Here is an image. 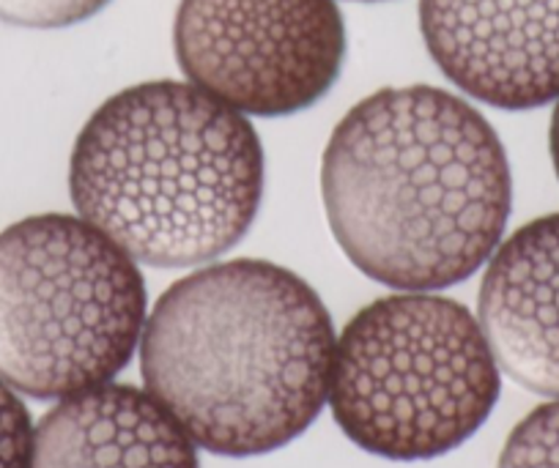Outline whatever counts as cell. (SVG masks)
I'll use <instances>...</instances> for the list:
<instances>
[{
	"mask_svg": "<svg viewBox=\"0 0 559 468\" xmlns=\"http://www.w3.org/2000/svg\"><path fill=\"white\" fill-rule=\"evenodd\" d=\"M321 201L348 261L395 290H442L499 247L513 203L504 145L461 96L384 88L343 116Z\"/></svg>",
	"mask_w": 559,
	"mask_h": 468,
	"instance_id": "obj_1",
	"label": "cell"
},
{
	"mask_svg": "<svg viewBox=\"0 0 559 468\" xmlns=\"http://www.w3.org/2000/svg\"><path fill=\"white\" fill-rule=\"evenodd\" d=\"M335 329L286 266L212 263L170 285L140 337L146 392L203 449L266 455L302 435L330 397Z\"/></svg>",
	"mask_w": 559,
	"mask_h": 468,
	"instance_id": "obj_2",
	"label": "cell"
},
{
	"mask_svg": "<svg viewBox=\"0 0 559 468\" xmlns=\"http://www.w3.org/2000/svg\"><path fill=\"white\" fill-rule=\"evenodd\" d=\"M78 217L134 263L201 266L250 230L263 148L247 116L192 83L118 91L80 129L69 163Z\"/></svg>",
	"mask_w": 559,
	"mask_h": 468,
	"instance_id": "obj_3",
	"label": "cell"
},
{
	"mask_svg": "<svg viewBox=\"0 0 559 468\" xmlns=\"http://www.w3.org/2000/svg\"><path fill=\"white\" fill-rule=\"evenodd\" d=\"M502 392L480 321L431 290L376 299L335 343L330 408L352 444L386 460L448 455Z\"/></svg>",
	"mask_w": 559,
	"mask_h": 468,
	"instance_id": "obj_4",
	"label": "cell"
},
{
	"mask_svg": "<svg viewBox=\"0 0 559 468\" xmlns=\"http://www.w3.org/2000/svg\"><path fill=\"white\" fill-rule=\"evenodd\" d=\"M146 326L138 263L69 214L0 233V381L36 400L110 384Z\"/></svg>",
	"mask_w": 559,
	"mask_h": 468,
	"instance_id": "obj_5",
	"label": "cell"
},
{
	"mask_svg": "<svg viewBox=\"0 0 559 468\" xmlns=\"http://www.w3.org/2000/svg\"><path fill=\"white\" fill-rule=\"evenodd\" d=\"M181 72L241 116L280 118L330 94L346 58L335 0H181Z\"/></svg>",
	"mask_w": 559,
	"mask_h": 468,
	"instance_id": "obj_6",
	"label": "cell"
},
{
	"mask_svg": "<svg viewBox=\"0 0 559 468\" xmlns=\"http://www.w3.org/2000/svg\"><path fill=\"white\" fill-rule=\"evenodd\" d=\"M419 28L472 99L499 110L559 99V0H419Z\"/></svg>",
	"mask_w": 559,
	"mask_h": 468,
	"instance_id": "obj_7",
	"label": "cell"
},
{
	"mask_svg": "<svg viewBox=\"0 0 559 468\" xmlns=\"http://www.w3.org/2000/svg\"><path fill=\"white\" fill-rule=\"evenodd\" d=\"M480 326L515 384L559 397V214L521 225L488 257Z\"/></svg>",
	"mask_w": 559,
	"mask_h": 468,
	"instance_id": "obj_8",
	"label": "cell"
},
{
	"mask_svg": "<svg viewBox=\"0 0 559 468\" xmlns=\"http://www.w3.org/2000/svg\"><path fill=\"white\" fill-rule=\"evenodd\" d=\"M31 468H198L195 441L148 392L102 384L34 428Z\"/></svg>",
	"mask_w": 559,
	"mask_h": 468,
	"instance_id": "obj_9",
	"label": "cell"
},
{
	"mask_svg": "<svg viewBox=\"0 0 559 468\" xmlns=\"http://www.w3.org/2000/svg\"><path fill=\"white\" fill-rule=\"evenodd\" d=\"M497 468H559V397L515 424Z\"/></svg>",
	"mask_w": 559,
	"mask_h": 468,
	"instance_id": "obj_10",
	"label": "cell"
},
{
	"mask_svg": "<svg viewBox=\"0 0 559 468\" xmlns=\"http://www.w3.org/2000/svg\"><path fill=\"white\" fill-rule=\"evenodd\" d=\"M110 0H0V20L23 28H67L94 17Z\"/></svg>",
	"mask_w": 559,
	"mask_h": 468,
	"instance_id": "obj_11",
	"label": "cell"
},
{
	"mask_svg": "<svg viewBox=\"0 0 559 468\" xmlns=\"http://www.w3.org/2000/svg\"><path fill=\"white\" fill-rule=\"evenodd\" d=\"M34 424L17 392L0 381V468H31Z\"/></svg>",
	"mask_w": 559,
	"mask_h": 468,
	"instance_id": "obj_12",
	"label": "cell"
},
{
	"mask_svg": "<svg viewBox=\"0 0 559 468\" xmlns=\"http://www.w3.org/2000/svg\"><path fill=\"white\" fill-rule=\"evenodd\" d=\"M548 145H551V163H554V170H557V179H559V99H557V107H554L551 129H548Z\"/></svg>",
	"mask_w": 559,
	"mask_h": 468,
	"instance_id": "obj_13",
	"label": "cell"
}]
</instances>
